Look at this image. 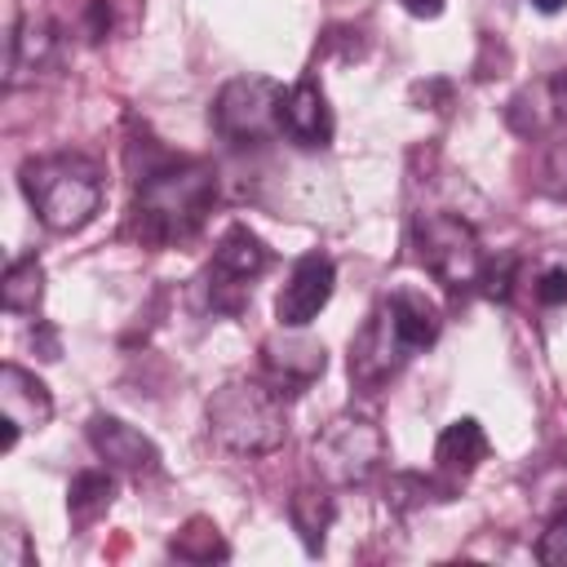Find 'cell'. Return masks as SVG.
Instances as JSON below:
<instances>
[{"label": "cell", "instance_id": "484cf974", "mask_svg": "<svg viewBox=\"0 0 567 567\" xmlns=\"http://www.w3.org/2000/svg\"><path fill=\"white\" fill-rule=\"evenodd\" d=\"M111 31V4L106 0H89V40H102Z\"/></svg>", "mask_w": 567, "mask_h": 567}, {"label": "cell", "instance_id": "5bb4252c", "mask_svg": "<svg viewBox=\"0 0 567 567\" xmlns=\"http://www.w3.org/2000/svg\"><path fill=\"white\" fill-rule=\"evenodd\" d=\"M483 461H487V434L474 416H461V421L443 425V434L434 443V465L447 478H470Z\"/></svg>", "mask_w": 567, "mask_h": 567}, {"label": "cell", "instance_id": "44dd1931", "mask_svg": "<svg viewBox=\"0 0 567 567\" xmlns=\"http://www.w3.org/2000/svg\"><path fill=\"white\" fill-rule=\"evenodd\" d=\"M536 558L549 563V567H567V501L558 505V514L549 518L545 536L536 540Z\"/></svg>", "mask_w": 567, "mask_h": 567}, {"label": "cell", "instance_id": "e0dca14e", "mask_svg": "<svg viewBox=\"0 0 567 567\" xmlns=\"http://www.w3.org/2000/svg\"><path fill=\"white\" fill-rule=\"evenodd\" d=\"M115 501V478H111V465L102 470H80L66 487V514L75 527H93Z\"/></svg>", "mask_w": 567, "mask_h": 567}, {"label": "cell", "instance_id": "d6986e66", "mask_svg": "<svg viewBox=\"0 0 567 567\" xmlns=\"http://www.w3.org/2000/svg\"><path fill=\"white\" fill-rule=\"evenodd\" d=\"M40 301H44V266H40V257L9 261L4 284H0V306L9 315H35Z\"/></svg>", "mask_w": 567, "mask_h": 567}, {"label": "cell", "instance_id": "277c9868", "mask_svg": "<svg viewBox=\"0 0 567 567\" xmlns=\"http://www.w3.org/2000/svg\"><path fill=\"white\" fill-rule=\"evenodd\" d=\"M412 248L416 261L447 288V292H465L483 279L487 252L474 235V226L456 213H416L412 221Z\"/></svg>", "mask_w": 567, "mask_h": 567}, {"label": "cell", "instance_id": "52a82bcc", "mask_svg": "<svg viewBox=\"0 0 567 567\" xmlns=\"http://www.w3.org/2000/svg\"><path fill=\"white\" fill-rule=\"evenodd\" d=\"M270 266V248L248 230V226H226L217 248H213V266H208V297L213 310L221 315H239L248 301V284Z\"/></svg>", "mask_w": 567, "mask_h": 567}, {"label": "cell", "instance_id": "7c38bea8", "mask_svg": "<svg viewBox=\"0 0 567 567\" xmlns=\"http://www.w3.org/2000/svg\"><path fill=\"white\" fill-rule=\"evenodd\" d=\"M89 447L97 452L102 465H111L120 474H137L142 478V474H155L159 470V447L142 430H133L128 421L106 416V412H97L89 421Z\"/></svg>", "mask_w": 567, "mask_h": 567}, {"label": "cell", "instance_id": "ffe728a7", "mask_svg": "<svg viewBox=\"0 0 567 567\" xmlns=\"http://www.w3.org/2000/svg\"><path fill=\"white\" fill-rule=\"evenodd\" d=\"M168 554L182 558V563H226L230 558V545L221 540V532L213 527V518L195 514L182 523V532L168 540Z\"/></svg>", "mask_w": 567, "mask_h": 567}, {"label": "cell", "instance_id": "4fadbf2b", "mask_svg": "<svg viewBox=\"0 0 567 567\" xmlns=\"http://www.w3.org/2000/svg\"><path fill=\"white\" fill-rule=\"evenodd\" d=\"M323 368H328L323 346L310 341V337H284V332H275V337L261 341V372L270 377V385L279 394L306 390L315 377H323Z\"/></svg>", "mask_w": 567, "mask_h": 567}, {"label": "cell", "instance_id": "83f0119b", "mask_svg": "<svg viewBox=\"0 0 567 567\" xmlns=\"http://www.w3.org/2000/svg\"><path fill=\"white\" fill-rule=\"evenodd\" d=\"M532 4H536V9H540V13H558V9H563V4H567V0H532Z\"/></svg>", "mask_w": 567, "mask_h": 567}, {"label": "cell", "instance_id": "7a4b0ae2", "mask_svg": "<svg viewBox=\"0 0 567 567\" xmlns=\"http://www.w3.org/2000/svg\"><path fill=\"white\" fill-rule=\"evenodd\" d=\"M22 190L35 217L53 235H71L89 226L102 208V168L84 155H40L22 164Z\"/></svg>", "mask_w": 567, "mask_h": 567}, {"label": "cell", "instance_id": "ac0fdd59", "mask_svg": "<svg viewBox=\"0 0 567 567\" xmlns=\"http://www.w3.org/2000/svg\"><path fill=\"white\" fill-rule=\"evenodd\" d=\"M288 518H292L301 545H306L310 554H319L323 540H328V527H332V518H337V505H332V496H328L323 487H297V492L288 496Z\"/></svg>", "mask_w": 567, "mask_h": 567}, {"label": "cell", "instance_id": "9c48e42d", "mask_svg": "<svg viewBox=\"0 0 567 567\" xmlns=\"http://www.w3.org/2000/svg\"><path fill=\"white\" fill-rule=\"evenodd\" d=\"M332 284H337V266H332L328 252H306V257H297L288 284H284L279 297H275V319H279L284 328H306V323L328 306Z\"/></svg>", "mask_w": 567, "mask_h": 567}, {"label": "cell", "instance_id": "ba28073f", "mask_svg": "<svg viewBox=\"0 0 567 567\" xmlns=\"http://www.w3.org/2000/svg\"><path fill=\"white\" fill-rule=\"evenodd\" d=\"M412 350L403 346V337H399V328H394V319H390V306L381 301L368 319H363V328L354 332V341H350V381L359 385V390H377V385H385L394 372H399V363L408 359Z\"/></svg>", "mask_w": 567, "mask_h": 567}, {"label": "cell", "instance_id": "cb8c5ba5", "mask_svg": "<svg viewBox=\"0 0 567 567\" xmlns=\"http://www.w3.org/2000/svg\"><path fill=\"white\" fill-rule=\"evenodd\" d=\"M545 102H549V120L554 124H567V66H558L545 80Z\"/></svg>", "mask_w": 567, "mask_h": 567}, {"label": "cell", "instance_id": "6da1fadb", "mask_svg": "<svg viewBox=\"0 0 567 567\" xmlns=\"http://www.w3.org/2000/svg\"><path fill=\"white\" fill-rule=\"evenodd\" d=\"M217 199V173L204 159H177L168 151H155L151 164L133 177V213L128 230L146 248L186 244L199 235L204 217Z\"/></svg>", "mask_w": 567, "mask_h": 567}, {"label": "cell", "instance_id": "30bf717a", "mask_svg": "<svg viewBox=\"0 0 567 567\" xmlns=\"http://www.w3.org/2000/svg\"><path fill=\"white\" fill-rule=\"evenodd\" d=\"M53 416V394L40 377H31L27 368L18 363H4L0 368V425H4V452L18 443L22 430H40L49 425Z\"/></svg>", "mask_w": 567, "mask_h": 567}, {"label": "cell", "instance_id": "7402d4cb", "mask_svg": "<svg viewBox=\"0 0 567 567\" xmlns=\"http://www.w3.org/2000/svg\"><path fill=\"white\" fill-rule=\"evenodd\" d=\"M540 186H545L554 199H567V137H563V142H554V146L545 151Z\"/></svg>", "mask_w": 567, "mask_h": 567}, {"label": "cell", "instance_id": "4316f807", "mask_svg": "<svg viewBox=\"0 0 567 567\" xmlns=\"http://www.w3.org/2000/svg\"><path fill=\"white\" fill-rule=\"evenodd\" d=\"M412 18H439L443 13V0H399Z\"/></svg>", "mask_w": 567, "mask_h": 567}, {"label": "cell", "instance_id": "9a60e30c", "mask_svg": "<svg viewBox=\"0 0 567 567\" xmlns=\"http://www.w3.org/2000/svg\"><path fill=\"white\" fill-rule=\"evenodd\" d=\"M385 306H390V319H394V328H399V337H403L408 350H425V346L439 341L443 319H439L434 301H425V292H416V288H399Z\"/></svg>", "mask_w": 567, "mask_h": 567}, {"label": "cell", "instance_id": "2e32d148", "mask_svg": "<svg viewBox=\"0 0 567 567\" xmlns=\"http://www.w3.org/2000/svg\"><path fill=\"white\" fill-rule=\"evenodd\" d=\"M53 58V27L44 18H18L9 27V84Z\"/></svg>", "mask_w": 567, "mask_h": 567}, {"label": "cell", "instance_id": "8992f818", "mask_svg": "<svg viewBox=\"0 0 567 567\" xmlns=\"http://www.w3.org/2000/svg\"><path fill=\"white\" fill-rule=\"evenodd\" d=\"M279 97L284 84L270 75H235L213 102V128L235 146H261L279 137Z\"/></svg>", "mask_w": 567, "mask_h": 567}, {"label": "cell", "instance_id": "d4e9b609", "mask_svg": "<svg viewBox=\"0 0 567 567\" xmlns=\"http://www.w3.org/2000/svg\"><path fill=\"white\" fill-rule=\"evenodd\" d=\"M0 536H4V549H0V558H4L9 567H27V563L35 558V554L27 549V532H18L13 523H9V527H4Z\"/></svg>", "mask_w": 567, "mask_h": 567}, {"label": "cell", "instance_id": "5b68a950", "mask_svg": "<svg viewBox=\"0 0 567 567\" xmlns=\"http://www.w3.org/2000/svg\"><path fill=\"white\" fill-rule=\"evenodd\" d=\"M310 456H315V470H319L323 483H332V487H359V483H368L381 470L385 439H381V430L368 416L341 412V416H332L315 434Z\"/></svg>", "mask_w": 567, "mask_h": 567}, {"label": "cell", "instance_id": "3957f363", "mask_svg": "<svg viewBox=\"0 0 567 567\" xmlns=\"http://www.w3.org/2000/svg\"><path fill=\"white\" fill-rule=\"evenodd\" d=\"M204 416H208V434L226 452H239V456H266L288 439L284 399L266 381L235 377V381L217 385Z\"/></svg>", "mask_w": 567, "mask_h": 567}, {"label": "cell", "instance_id": "8fae6325", "mask_svg": "<svg viewBox=\"0 0 567 567\" xmlns=\"http://www.w3.org/2000/svg\"><path fill=\"white\" fill-rule=\"evenodd\" d=\"M279 137L301 151H323L332 142V111L315 80H297L279 97Z\"/></svg>", "mask_w": 567, "mask_h": 567}, {"label": "cell", "instance_id": "603a6c76", "mask_svg": "<svg viewBox=\"0 0 567 567\" xmlns=\"http://www.w3.org/2000/svg\"><path fill=\"white\" fill-rule=\"evenodd\" d=\"M536 301L540 306H563L567 301V270L563 266H549V270H540V279H536Z\"/></svg>", "mask_w": 567, "mask_h": 567}]
</instances>
